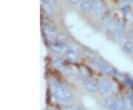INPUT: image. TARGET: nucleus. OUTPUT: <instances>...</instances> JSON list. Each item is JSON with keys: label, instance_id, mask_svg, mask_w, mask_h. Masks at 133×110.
<instances>
[{"label": "nucleus", "instance_id": "nucleus-1", "mask_svg": "<svg viewBox=\"0 0 133 110\" xmlns=\"http://www.w3.org/2000/svg\"><path fill=\"white\" fill-rule=\"evenodd\" d=\"M53 95L57 99L62 101H69L72 98V94L70 90H68L64 86L53 84L51 87Z\"/></svg>", "mask_w": 133, "mask_h": 110}, {"label": "nucleus", "instance_id": "nucleus-2", "mask_svg": "<svg viewBox=\"0 0 133 110\" xmlns=\"http://www.w3.org/2000/svg\"><path fill=\"white\" fill-rule=\"evenodd\" d=\"M111 83L106 78H101L98 84V91L101 95H107L111 90Z\"/></svg>", "mask_w": 133, "mask_h": 110}, {"label": "nucleus", "instance_id": "nucleus-3", "mask_svg": "<svg viewBox=\"0 0 133 110\" xmlns=\"http://www.w3.org/2000/svg\"><path fill=\"white\" fill-rule=\"evenodd\" d=\"M95 61L96 66L98 67L102 72H104L105 74L112 75V74L114 73V69L110 65L107 64V63L104 62L102 61H99V60H95Z\"/></svg>", "mask_w": 133, "mask_h": 110}, {"label": "nucleus", "instance_id": "nucleus-4", "mask_svg": "<svg viewBox=\"0 0 133 110\" xmlns=\"http://www.w3.org/2000/svg\"><path fill=\"white\" fill-rule=\"evenodd\" d=\"M49 48L52 52L58 54H65L69 48L64 44H51L49 45Z\"/></svg>", "mask_w": 133, "mask_h": 110}, {"label": "nucleus", "instance_id": "nucleus-5", "mask_svg": "<svg viewBox=\"0 0 133 110\" xmlns=\"http://www.w3.org/2000/svg\"><path fill=\"white\" fill-rule=\"evenodd\" d=\"M83 85L84 86L87 91L90 92H95L96 90H98V84L95 83V81H93L91 78H85L83 81Z\"/></svg>", "mask_w": 133, "mask_h": 110}, {"label": "nucleus", "instance_id": "nucleus-6", "mask_svg": "<svg viewBox=\"0 0 133 110\" xmlns=\"http://www.w3.org/2000/svg\"><path fill=\"white\" fill-rule=\"evenodd\" d=\"M92 10L96 15H101L104 11V4L100 0H94L92 5Z\"/></svg>", "mask_w": 133, "mask_h": 110}, {"label": "nucleus", "instance_id": "nucleus-7", "mask_svg": "<svg viewBox=\"0 0 133 110\" xmlns=\"http://www.w3.org/2000/svg\"><path fill=\"white\" fill-rule=\"evenodd\" d=\"M40 3H41V7L43 10L44 11V13L48 15V16H52L53 15V10H52V5L49 4L47 2H45L44 0H41Z\"/></svg>", "mask_w": 133, "mask_h": 110}, {"label": "nucleus", "instance_id": "nucleus-8", "mask_svg": "<svg viewBox=\"0 0 133 110\" xmlns=\"http://www.w3.org/2000/svg\"><path fill=\"white\" fill-rule=\"evenodd\" d=\"M124 28H125V25L123 22H118V24L115 26L114 30H113V34L115 37L121 38L122 34L124 33Z\"/></svg>", "mask_w": 133, "mask_h": 110}, {"label": "nucleus", "instance_id": "nucleus-9", "mask_svg": "<svg viewBox=\"0 0 133 110\" xmlns=\"http://www.w3.org/2000/svg\"><path fill=\"white\" fill-rule=\"evenodd\" d=\"M65 56L70 61H76L78 56V53L76 48H69L65 53Z\"/></svg>", "mask_w": 133, "mask_h": 110}, {"label": "nucleus", "instance_id": "nucleus-10", "mask_svg": "<svg viewBox=\"0 0 133 110\" xmlns=\"http://www.w3.org/2000/svg\"><path fill=\"white\" fill-rule=\"evenodd\" d=\"M92 5H93V1L91 0H84L82 2L81 4V9L84 13H88L92 10Z\"/></svg>", "mask_w": 133, "mask_h": 110}, {"label": "nucleus", "instance_id": "nucleus-11", "mask_svg": "<svg viewBox=\"0 0 133 110\" xmlns=\"http://www.w3.org/2000/svg\"><path fill=\"white\" fill-rule=\"evenodd\" d=\"M52 63L54 64V66H56V67H58V69L60 70H64L66 69V67L64 65V63L63 62L61 58L58 57H54L52 58Z\"/></svg>", "mask_w": 133, "mask_h": 110}, {"label": "nucleus", "instance_id": "nucleus-12", "mask_svg": "<svg viewBox=\"0 0 133 110\" xmlns=\"http://www.w3.org/2000/svg\"><path fill=\"white\" fill-rule=\"evenodd\" d=\"M122 49L124 51V53H127V54H131L133 52V44L132 43L131 41L126 42L123 44Z\"/></svg>", "mask_w": 133, "mask_h": 110}, {"label": "nucleus", "instance_id": "nucleus-13", "mask_svg": "<svg viewBox=\"0 0 133 110\" xmlns=\"http://www.w3.org/2000/svg\"><path fill=\"white\" fill-rule=\"evenodd\" d=\"M112 110H125L124 99H116Z\"/></svg>", "mask_w": 133, "mask_h": 110}, {"label": "nucleus", "instance_id": "nucleus-14", "mask_svg": "<svg viewBox=\"0 0 133 110\" xmlns=\"http://www.w3.org/2000/svg\"><path fill=\"white\" fill-rule=\"evenodd\" d=\"M56 41L58 44H64L67 41V35L64 33L57 34L56 37Z\"/></svg>", "mask_w": 133, "mask_h": 110}, {"label": "nucleus", "instance_id": "nucleus-15", "mask_svg": "<svg viewBox=\"0 0 133 110\" xmlns=\"http://www.w3.org/2000/svg\"><path fill=\"white\" fill-rule=\"evenodd\" d=\"M115 101H116V99H115L114 98H112V97H108V98L106 99V101H105V106H106L108 109L112 110V109L113 106H114Z\"/></svg>", "mask_w": 133, "mask_h": 110}, {"label": "nucleus", "instance_id": "nucleus-16", "mask_svg": "<svg viewBox=\"0 0 133 110\" xmlns=\"http://www.w3.org/2000/svg\"><path fill=\"white\" fill-rule=\"evenodd\" d=\"M84 54L85 55V56L87 58H89L90 60H92V61H95L96 60V56L94 53H92V51H90L88 49H85L84 50Z\"/></svg>", "mask_w": 133, "mask_h": 110}, {"label": "nucleus", "instance_id": "nucleus-17", "mask_svg": "<svg viewBox=\"0 0 133 110\" xmlns=\"http://www.w3.org/2000/svg\"><path fill=\"white\" fill-rule=\"evenodd\" d=\"M61 109H62V110H79L77 107L74 106L63 105L61 106Z\"/></svg>", "mask_w": 133, "mask_h": 110}, {"label": "nucleus", "instance_id": "nucleus-18", "mask_svg": "<svg viewBox=\"0 0 133 110\" xmlns=\"http://www.w3.org/2000/svg\"><path fill=\"white\" fill-rule=\"evenodd\" d=\"M103 24L106 25V26H109L110 24H112V19L109 18V17H107V18H105L103 20Z\"/></svg>", "mask_w": 133, "mask_h": 110}, {"label": "nucleus", "instance_id": "nucleus-19", "mask_svg": "<svg viewBox=\"0 0 133 110\" xmlns=\"http://www.w3.org/2000/svg\"><path fill=\"white\" fill-rule=\"evenodd\" d=\"M44 1L48 2L49 4H50L51 5H55L56 3V0H44Z\"/></svg>", "mask_w": 133, "mask_h": 110}, {"label": "nucleus", "instance_id": "nucleus-20", "mask_svg": "<svg viewBox=\"0 0 133 110\" xmlns=\"http://www.w3.org/2000/svg\"><path fill=\"white\" fill-rule=\"evenodd\" d=\"M129 38H130V41L132 42V43L133 44V30L130 32V36H129Z\"/></svg>", "mask_w": 133, "mask_h": 110}, {"label": "nucleus", "instance_id": "nucleus-21", "mask_svg": "<svg viewBox=\"0 0 133 110\" xmlns=\"http://www.w3.org/2000/svg\"><path fill=\"white\" fill-rule=\"evenodd\" d=\"M69 2H70L71 3H76V2H78L79 0H68Z\"/></svg>", "mask_w": 133, "mask_h": 110}, {"label": "nucleus", "instance_id": "nucleus-22", "mask_svg": "<svg viewBox=\"0 0 133 110\" xmlns=\"http://www.w3.org/2000/svg\"><path fill=\"white\" fill-rule=\"evenodd\" d=\"M79 1H82V2H83V1H84V0H79Z\"/></svg>", "mask_w": 133, "mask_h": 110}, {"label": "nucleus", "instance_id": "nucleus-23", "mask_svg": "<svg viewBox=\"0 0 133 110\" xmlns=\"http://www.w3.org/2000/svg\"><path fill=\"white\" fill-rule=\"evenodd\" d=\"M51 110H56V109H51Z\"/></svg>", "mask_w": 133, "mask_h": 110}]
</instances>
